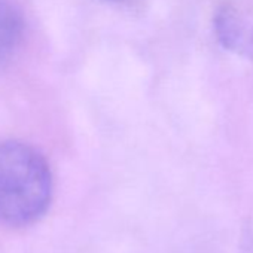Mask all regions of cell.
<instances>
[{
  "label": "cell",
  "instance_id": "obj_1",
  "mask_svg": "<svg viewBox=\"0 0 253 253\" xmlns=\"http://www.w3.org/2000/svg\"><path fill=\"white\" fill-rule=\"evenodd\" d=\"M52 197V176L45 158L17 140H0V220L24 226L38 220Z\"/></svg>",
  "mask_w": 253,
  "mask_h": 253
},
{
  "label": "cell",
  "instance_id": "obj_2",
  "mask_svg": "<svg viewBox=\"0 0 253 253\" xmlns=\"http://www.w3.org/2000/svg\"><path fill=\"white\" fill-rule=\"evenodd\" d=\"M23 17L11 0H0V61L8 60L23 38Z\"/></svg>",
  "mask_w": 253,
  "mask_h": 253
}]
</instances>
